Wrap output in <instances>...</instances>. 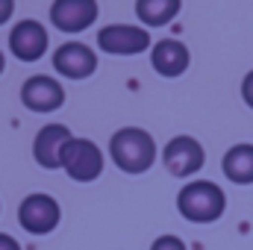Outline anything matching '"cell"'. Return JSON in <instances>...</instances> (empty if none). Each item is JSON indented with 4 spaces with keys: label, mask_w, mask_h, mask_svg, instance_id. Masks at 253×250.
<instances>
[{
    "label": "cell",
    "mask_w": 253,
    "mask_h": 250,
    "mask_svg": "<svg viewBox=\"0 0 253 250\" xmlns=\"http://www.w3.org/2000/svg\"><path fill=\"white\" fill-rule=\"evenodd\" d=\"M53 68L68 80H85L97 71V53L83 42H65L53 53Z\"/></svg>",
    "instance_id": "obj_9"
},
{
    "label": "cell",
    "mask_w": 253,
    "mask_h": 250,
    "mask_svg": "<svg viewBox=\"0 0 253 250\" xmlns=\"http://www.w3.org/2000/svg\"><path fill=\"white\" fill-rule=\"evenodd\" d=\"M189 62H191L189 47L180 44L177 39H165V42H156L150 47V65L162 77H180V74H186Z\"/></svg>",
    "instance_id": "obj_12"
},
{
    "label": "cell",
    "mask_w": 253,
    "mask_h": 250,
    "mask_svg": "<svg viewBox=\"0 0 253 250\" xmlns=\"http://www.w3.org/2000/svg\"><path fill=\"white\" fill-rule=\"evenodd\" d=\"M3 68H6V56H3V50H0V74H3Z\"/></svg>",
    "instance_id": "obj_19"
},
{
    "label": "cell",
    "mask_w": 253,
    "mask_h": 250,
    "mask_svg": "<svg viewBox=\"0 0 253 250\" xmlns=\"http://www.w3.org/2000/svg\"><path fill=\"white\" fill-rule=\"evenodd\" d=\"M59 221H62V209H59L56 197H50L44 191L27 194L18 206V224L30 236H47L59 227Z\"/></svg>",
    "instance_id": "obj_4"
},
{
    "label": "cell",
    "mask_w": 253,
    "mask_h": 250,
    "mask_svg": "<svg viewBox=\"0 0 253 250\" xmlns=\"http://www.w3.org/2000/svg\"><path fill=\"white\" fill-rule=\"evenodd\" d=\"M242 97H245V103L253 109V71L245 74V80H242Z\"/></svg>",
    "instance_id": "obj_16"
},
{
    "label": "cell",
    "mask_w": 253,
    "mask_h": 250,
    "mask_svg": "<svg viewBox=\"0 0 253 250\" xmlns=\"http://www.w3.org/2000/svg\"><path fill=\"white\" fill-rule=\"evenodd\" d=\"M59 168L74 183H91V180H97L103 174V153L88 138H71L62 147Z\"/></svg>",
    "instance_id": "obj_3"
},
{
    "label": "cell",
    "mask_w": 253,
    "mask_h": 250,
    "mask_svg": "<svg viewBox=\"0 0 253 250\" xmlns=\"http://www.w3.org/2000/svg\"><path fill=\"white\" fill-rule=\"evenodd\" d=\"M12 12H15V0H0V27L12 18Z\"/></svg>",
    "instance_id": "obj_17"
},
{
    "label": "cell",
    "mask_w": 253,
    "mask_h": 250,
    "mask_svg": "<svg viewBox=\"0 0 253 250\" xmlns=\"http://www.w3.org/2000/svg\"><path fill=\"white\" fill-rule=\"evenodd\" d=\"M97 47L103 53H112V56H135V53H144L147 47H153V42H150V33L144 27L109 24L97 33Z\"/></svg>",
    "instance_id": "obj_5"
},
{
    "label": "cell",
    "mask_w": 253,
    "mask_h": 250,
    "mask_svg": "<svg viewBox=\"0 0 253 250\" xmlns=\"http://www.w3.org/2000/svg\"><path fill=\"white\" fill-rule=\"evenodd\" d=\"M0 250H21L18 239H12L9 233H0Z\"/></svg>",
    "instance_id": "obj_18"
},
{
    "label": "cell",
    "mask_w": 253,
    "mask_h": 250,
    "mask_svg": "<svg viewBox=\"0 0 253 250\" xmlns=\"http://www.w3.org/2000/svg\"><path fill=\"white\" fill-rule=\"evenodd\" d=\"M183 9V0H135V15L147 27H165L171 24Z\"/></svg>",
    "instance_id": "obj_14"
},
{
    "label": "cell",
    "mask_w": 253,
    "mask_h": 250,
    "mask_svg": "<svg viewBox=\"0 0 253 250\" xmlns=\"http://www.w3.org/2000/svg\"><path fill=\"white\" fill-rule=\"evenodd\" d=\"M50 21L62 33H83L97 21V0H53Z\"/></svg>",
    "instance_id": "obj_10"
},
{
    "label": "cell",
    "mask_w": 253,
    "mask_h": 250,
    "mask_svg": "<svg viewBox=\"0 0 253 250\" xmlns=\"http://www.w3.org/2000/svg\"><path fill=\"white\" fill-rule=\"evenodd\" d=\"M21 103L30 112H42V115L56 112L65 103V88L59 80H53L47 74H36L21 85Z\"/></svg>",
    "instance_id": "obj_7"
},
{
    "label": "cell",
    "mask_w": 253,
    "mask_h": 250,
    "mask_svg": "<svg viewBox=\"0 0 253 250\" xmlns=\"http://www.w3.org/2000/svg\"><path fill=\"white\" fill-rule=\"evenodd\" d=\"M71 129L65 124H44L36 132V141H33V156L42 168L47 171H56L59 168V159H62V147L71 141Z\"/></svg>",
    "instance_id": "obj_11"
},
{
    "label": "cell",
    "mask_w": 253,
    "mask_h": 250,
    "mask_svg": "<svg viewBox=\"0 0 253 250\" xmlns=\"http://www.w3.org/2000/svg\"><path fill=\"white\" fill-rule=\"evenodd\" d=\"M109 156L124 174H144L156 162V141L147 129L121 126L109 138Z\"/></svg>",
    "instance_id": "obj_1"
},
{
    "label": "cell",
    "mask_w": 253,
    "mask_h": 250,
    "mask_svg": "<svg viewBox=\"0 0 253 250\" xmlns=\"http://www.w3.org/2000/svg\"><path fill=\"white\" fill-rule=\"evenodd\" d=\"M150 250H189V248H186V242L177 239V236H159V239L150 245Z\"/></svg>",
    "instance_id": "obj_15"
},
{
    "label": "cell",
    "mask_w": 253,
    "mask_h": 250,
    "mask_svg": "<svg viewBox=\"0 0 253 250\" xmlns=\"http://www.w3.org/2000/svg\"><path fill=\"white\" fill-rule=\"evenodd\" d=\"M47 30L39 21H18L9 33V50L21 62H39L47 53Z\"/></svg>",
    "instance_id": "obj_8"
},
{
    "label": "cell",
    "mask_w": 253,
    "mask_h": 250,
    "mask_svg": "<svg viewBox=\"0 0 253 250\" xmlns=\"http://www.w3.org/2000/svg\"><path fill=\"white\" fill-rule=\"evenodd\" d=\"M162 162L165 168L174 174V177H191L203 168L206 162V153H203V144L191 135H177L165 144L162 150Z\"/></svg>",
    "instance_id": "obj_6"
},
{
    "label": "cell",
    "mask_w": 253,
    "mask_h": 250,
    "mask_svg": "<svg viewBox=\"0 0 253 250\" xmlns=\"http://www.w3.org/2000/svg\"><path fill=\"white\" fill-rule=\"evenodd\" d=\"M224 209H227L224 188L209 180H194L177 194V212L191 224H212L224 215Z\"/></svg>",
    "instance_id": "obj_2"
},
{
    "label": "cell",
    "mask_w": 253,
    "mask_h": 250,
    "mask_svg": "<svg viewBox=\"0 0 253 250\" xmlns=\"http://www.w3.org/2000/svg\"><path fill=\"white\" fill-rule=\"evenodd\" d=\"M221 171L230 183L236 186H251L253 183V144H233L224 153Z\"/></svg>",
    "instance_id": "obj_13"
}]
</instances>
